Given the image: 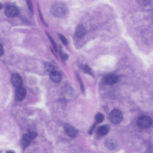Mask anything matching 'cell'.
<instances>
[{
    "instance_id": "obj_28",
    "label": "cell",
    "mask_w": 153,
    "mask_h": 153,
    "mask_svg": "<svg viewBox=\"0 0 153 153\" xmlns=\"http://www.w3.org/2000/svg\"><path fill=\"white\" fill-rule=\"evenodd\" d=\"M2 7V5L1 4H0V10L1 9Z\"/></svg>"
},
{
    "instance_id": "obj_10",
    "label": "cell",
    "mask_w": 153,
    "mask_h": 153,
    "mask_svg": "<svg viewBox=\"0 0 153 153\" xmlns=\"http://www.w3.org/2000/svg\"><path fill=\"white\" fill-rule=\"evenodd\" d=\"M49 77L52 81L55 83L60 82L62 79L61 74L58 71H53L50 73Z\"/></svg>"
},
{
    "instance_id": "obj_25",
    "label": "cell",
    "mask_w": 153,
    "mask_h": 153,
    "mask_svg": "<svg viewBox=\"0 0 153 153\" xmlns=\"http://www.w3.org/2000/svg\"><path fill=\"white\" fill-rule=\"evenodd\" d=\"M98 123H97L96 122L94 123L93 125L92 126L90 129H89V131H88V133L89 134L91 135L92 134L94 130L95 127L96 126V125Z\"/></svg>"
},
{
    "instance_id": "obj_16",
    "label": "cell",
    "mask_w": 153,
    "mask_h": 153,
    "mask_svg": "<svg viewBox=\"0 0 153 153\" xmlns=\"http://www.w3.org/2000/svg\"><path fill=\"white\" fill-rule=\"evenodd\" d=\"M152 1L150 0H139L137 1L138 4L141 6L146 7L152 4Z\"/></svg>"
},
{
    "instance_id": "obj_22",
    "label": "cell",
    "mask_w": 153,
    "mask_h": 153,
    "mask_svg": "<svg viewBox=\"0 0 153 153\" xmlns=\"http://www.w3.org/2000/svg\"><path fill=\"white\" fill-rule=\"evenodd\" d=\"M59 36L60 40L64 45H66L68 44V41L66 38L63 35L59 34Z\"/></svg>"
},
{
    "instance_id": "obj_9",
    "label": "cell",
    "mask_w": 153,
    "mask_h": 153,
    "mask_svg": "<svg viewBox=\"0 0 153 153\" xmlns=\"http://www.w3.org/2000/svg\"><path fill=\"white\" fill-rule=\"evenodd\" d=\"M26 95V91L23 88H17L15 91V99L16 101H21L23 100Z\"/></svg>"
},
{
    "instance_id": "obj_4",
    "label": "cell",
    "mask_w": 153,
    "mask_h": 153,
    "mask_svg": "<svg viewBox=\"0 0 153 153\" xmlns=\"http://www.w3.org/2000/svg\"><path fill=\"white\" fill-rule=\"evenodd\" d=\"M63 127L65 132L70 137L75 138L78 134V131L77 129L69 123H64Z\"/></svg>"
},
{
    "instance_id": "obj_3",
    "label": "cell",
    "mask_w": 153,
    "mask_h": 153,
    "mask_svg": "<svg viewBox=\"0 0 153 153\" xmlns=\"http://www.w3.org/2000/svg\"><path fill=\"white\" fill-rule=\"evenodd\" d=\"M111 121L114 124L119 123L123 119V115L121 112L119 110L114 109L112 110L109 115Z\"/></svg>"
},
{
    "instance_id": "obj_8",
    "label": "cell",
    "mask_w": 153,
    "mask_h": 153,
    "mask_svg": "<svg viewBox=\"0 0 153 153\" xmlns=\"http://www.w3.org/2000/svg\"><path fill=\"white\" fill-rule=\"evenodd\" d=\"M12 84L15 87H21L22 84V80L21 76L18 74L15 73L13 74L10 78Z\"/></svg>"
},
{
    "instance_id": "obj_13",
    "label": "cell",
    "mask_w": 153,
    "mask_h": 153,
    "mask_svg": "<svg viewBox=\"0 0 153 153\" xmlns=\"http://www.w3.org/2000/svg\"><path fill=\"white\" fill-rule=\"evenodd\" d=\"M31 140L28 134H25L22 136L21 139L22 145L24 149L28 146Z\"/></svg>"
},
{
    "instance_id": "obj_7",
    "label": "cell",
    "mask_w": 153,
    "mask_h": 153,
    "mask_svg": "<svg viewBox=\"0 0 153 153\" xmlns=\"http://www.w3.org/2000/svg\"><path fill=\"white\" fill-rule=\"evenodd\" d=\"M104 82L106 84L112 85L117 82L118 78L116 75L108 74L105 76L103 79Z\"/></svg>"
},
{
    "instance_id": "obj_18",
    "label": "cell",
    "mask_w": 153,
    "mask_h": 153,
    "mask_svg": "<svg viewBox=\"0 0 153 153\" xmlns=\"http://www.w3.org/2000/svg\"><path fill=\"white\" fill-rule=\"evenodd\" d=\"M76 78L79 84L82 92V93H84L85 89L84 85L80 77L79 74H76Z\"/></svg>"
},
{
    "instance_id": "obj_1",
    "label": "cell",
    "mask_w": 153,
    "mask_h": 153,
    "mask_svg": "<svg viewBox=\"0 0 153 153\" xmlns=\"http://www.w3.org/2000/svg\"><path fill=\"white\" fill-rule=\"evenodd\" d=\"M67 9L65 4L61 2H58L54 4L51 9V12L54 16L61 17L66 13Z\"/></svg>"
},
{
    "instance_id": "obj_21",
    "label": "cell",
    "mask_w": 153,
    "mask_h": 153,
    "mask_svg": "<svg viewBox=\"0 0 153 153\" xmlns=\"http://www.w3.org/2000/svg\"><path fill=\"white\" fill-rule=\"evenodd\" d=\"M28 134L31 140L36 138L37 136V134L36 132L30 130H29Z\"/></svg>"
},
{
    "instance_id": "obj_17",
    "label": "cell",
    "mask_w": 153,
    "mask_h": 153,
    "mask_svg": "<svg viewBox=\"0 0 153 153\" xmlns=\"http://www.w3.org/2000/svg\"><path fill=\"white\" fill-rule=\"evenodd\" d=\"M45 33L48 37V39H49L50 42L52 44V46H53L55 51H57V47L56 45L55 42L53 38L51 36V35L50 34L47 32H46Z\"/></svg>"
},
{
    "instance_id": "obj_11",
    "label": "cell",
    "mask_w": 153,
    "mask_h": 153,
    "mask_svg": "<svg viewBox=\"0 0 153 153\" xmlns=\"http://www.w3.org/2000/svg\"><path fill=\"white\" fill-rule=\"evenodd\" d=\"M109 126L107 125H104L100 126L97 130V134L101 136L106 135L109 131Z\"/></svg>"
},
{
    "instance_id": "obj_12",
    "label": "cell",
    "mask_w": 153,
    "mask_h": 153,
    "mask_svg": "<svg viewBox=\"0 0 153 153\" xmlns=\"http://www.w3.org/2000/svg\"><path fill=\"white\" fill-rule=\"evenodd\" d=\"M86 32L85 27L82 25H78L75 31V35L76 37L80 38L83 36Z\"/></svg>"
},
{
    "instance_id": "obj_6",
    "label": "cell",
    "mask_w": 153,
    "mask_h": 153,
    "mask_svg": "<svg viewBox=\"0 0 153 153\" xmlns=\"http://www.w3.org/2000/svg\"><path fill=\"white\" fill-rule=\"evenodd\" d=\"M105 145L110 150H113L116 149L118 146V141L115 139L109 138L107 139L105 141Z\"/></svg>"
},
{
    "instance_id": "obj_24",
    "label": "cell",
    "mask_w": 153,
    "mask_h": 153,
    "mask_svg": "<svg viewBox=\"0 0 153 153\" xmlns=\"http://www.w3.org/2000/svg\"><path fill=\"white\" fill-rule=\"evenodd\" d=\"M60 53L62 59L63 61H65L68 59V56L67 54L64 53L61 51L60 52Z\"/></svg>"
},
{
    "instance_id": "obj_2",
    "label": "cell",
    "mask_w": 153,
    "mask_h": 153,
    "mask_svg": "<svg viewBox=\"0 0 153 153\" xmlns=\"http://www.w3.org/2000/svg\"><path fill=\"white\" fill-rule=\"evenodd\" d=\"M152 121L149 117L145 115H141L137 120L138 126L141 128H146L150 127L152 124Z\"/></svg>"
},
{
    "instance_id": "obj_26",
    "label": "cell",
    "mask_w": 153,
    "mask_h": 153,
    "mask_svg": "<svg viewBox=\"0 0 153 153\" xmlns=\"http://www.w3.org/2000/svg\"><path fill=\"white\" fill-rule=\"evenodd\" d=\"M4 52V49L1 44L0 43V56H2Z\"/></svg>"
},
{
    "instance_id": "obj_20",
    "label": "cell",
    "mask_w": 153,
    "mask_h": 153,
    "mask_svg": "<svg viewBox=\"0 0 153 153\" xmlns=\"http://www.w3.org/2000/svg\"><path fill=\"white\" fill-rule=\"evenodd\" d=\"M37 7H38V13L39 14V17L40 18V20L43 23V24L45 26H47V24L45 22V21L43 17L40 9V8L39 6V4L37 5Z\"/></svg>"
},
{
    "instance_id": "obj_19",
    "label": "cell",
    "mask_w": 153,
    "mask_h": 153,
    "mask_svg": "<svg viewBox=\"0 0 153 153\" xmlns=\"http://www.w3.org/2000/svg\"><path fill=\"white\" fill-rule=\"evenodd\" d=\"M45 68L47 71L50 73L53 71L55 69L54 66L50 63H46L45 65Z\"/></svg>"
},
{
    "instance_id": "obj_15",
    "label": "cell",
    "mask_w": 153,
    "mask_h": 153,
    "mask_svg": "<svg viewBox=\"0 0 153 153\" xmlns=\"http://www.w3.org/2000/svg\"><path fill=\"white\" fill-rule=\"evenodd\" d=\"M104 119V115L101 113L98 112L96 114L95 117L96 122L97 123L102 122Z\"/></svg>"
},
{
    "instance_id": "obj_27",
    "label": "cell",
    "mask_w": 153,
    "mask_h": 153,
    "mask_svg": "<svg viewBox=\"0 0 153 153\" xmlns=\"http://www.w3.org/2000/svg\"><path fill=\"white\" fill-rule=\"evenodd\" d=\"M5 153H15L14 152L11 150L7 151Z\"/></svg>"
},
{
    "instance_id": "obj_23",
    "label": "cell",
    "mask_w": 153,
    "mask_h": 153,
    "mask_svg": "<svg viewBox=\"0 0 153 153\" xmlns=\"http://www.w3.org/2000/svg\"><path fill=\"white\" fill-rule=\"evenodd\" d=\"M27 4L31 14H33V8L32 5V4L31 1L27 0Z\"/></svg>"
},
{
    "instance_id": "obj_14",
    "label": "cell",
    "mask_w": 153,
    "mask_h": 153,
    "mask_svg": "<svg viewBox=\"0 0 153 153\" xmlns=\"http://www.w3.org/2000/svg\"><path fill=\"white\" fill-rule=\"evenodd\" d=\"M79 69L82 71L84 73L91 76H93L91 69L87 65L84 64L81 65L79 67Z\"/></svg>"
},
{
    "instance_id": "obj_5",
    "label": "cell",
    "mask_w": 153,
    "mask_h": 153,
    "mask_svg": "<svg viewBox=\"0 0 153 153\" xmlns=\"http://www.w3.org/2000/svg\"><path fill=\"white\" fill-rule=\"evenodd\" d=\"M19 13L18 8L13 5L7 6L4 10L5 15L9 17L13 18L16 17L18 15Z\"/></svg>"
}]
</instances>
